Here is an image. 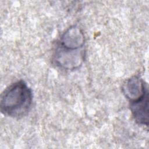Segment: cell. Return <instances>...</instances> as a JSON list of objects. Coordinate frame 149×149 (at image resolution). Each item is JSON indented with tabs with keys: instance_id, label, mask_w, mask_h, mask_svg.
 <instances>
[{
	"instance_id": "obj_4",
	"label": "cell",
	"mask_w": 149,
	"mask_h": 149,
	"mask_svg": "<svg viewBox=\"0 0 149 149\" xmlns=\"http://www.w3.org/2000/svg\"><path fill=\"white\" fill-rule=\"evenodd\" d=\"M123 93L130 102L138 100L148 93L147 85L139 76L127 79L123 86Z\"/></svg>"
},
{
	"instance_id": "obj_3",
	"label": "cell",
	"mask_w": 149,
	"mask_h": 149,
	"mask_svg": "<svg viewBox=\"0 0 149 149\" xmlns=\"http://www.w3.org/2000/svg\"><path fill=\"white\" fill-rule=\"evenodd\" d=\"M84 36L81 30L77 26L69 28L62 36L59 46L70 50L83 49Z\"/></svg>"
},
{
	"instance_id": "obj_1",
	"label": "cell",
	"mask_w": 149,
	"mask_h": 149,
	"mask_svg": "<svg viewBox=\"0 0 149 149\" xmlns=\"http://www.w3.org/2000/svg\"><path fill=\"white\" fill-rule=\"evenodd\" d=\"M32 102L31 90L24 81L19 80L10 85L2 93L1 111L4 115L19 118L29 112Z\"/></svg>"
},
{
	"instance_id": "obj_2",
	"label": "cell",
	"mask_w": 149,
	"mask_h": 149,
	"mask_svg": "<svg viewBox=\"0 0 149 149\" xmlns=\"http://www.w3.org/2000/svg\"><path fill=\"white\" fill-rule=\"evenodd\" d=\"M54 56L58 66L65 69L73 70L82 64L84 56V50L67 49L58 45Z\"/></svg>"
},
{
	"instance_id": "obj_5",
	"label": "cell",
	"mask_w": 149,
	"mask_h": 149,
	"mask_svg": "<svg viewBox=\"0 0 149 149\" xmlns=\"http://www.w3.org/2000/svg\"><path fill=\"white\" fill-rule=\"evenodd\" d=\"M130 107L135 121L140 125L148 126V92L138 100L131 102Z\"/></svg>"
}]
</instances>
